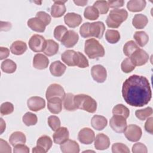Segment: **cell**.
I'll return each instance as SVG.
<instances>
[{
  "label": "cell",
  "mask_w": 153,
  "mask_h": 153,
  "mask_svg": "<svg viewBox=\"0 0 153 153\" xmlns=\"http://www.w3.org/2000/svg\"><path fill=\"white\" fill-rule=\"evenodd\" d=\"M122 96L129 105L142 107L147 105L152 97V91L148 79L137 75L130 76L123 84Z\"/></svg>",
  "instance_id": "cell-1"
},
{
  "label": "cell",
  "mask_w": 153,
  "mask_h": 153,
  "mask_svg": "<svg viewBox=\"0 0 153 153\" xmlns=\"http://www.w3.org/2000/svg\"><path fill=\"white\" fill-rule=\"evenodd\" d=\"M105 30V24L102 22H95L93 23L86 22L81 25L79 28V33L84 38L95 37L101 39Z\"/></svg>",
  "instance_id": "cell-2"
},
{
  "label": "cell",
  "mask_w": 153,
  "mask_h": 153,
  "mask_svg": "<svg viewBox=\"0 0 153 153\" xmlns=\"http://www.w3.org/2000/svg\"><path fill=\"white\" fill-rule=\"evenodd\" d=\"M84 52L91 59L102 57L105 56V49L95 38H90L85 41Z\"/></svg>",
  "instance_id": "cell-3"
},
{
  "label": "cell",
  "mask_w": 153,
  "mask_h": 153,
  "mask_svg": "<svg viewBox=\"0 0 153 153\" xmlns=\"http://www.w3.org/2000/svg\"><path fill=\"white\" fill-rule=\"evenodd\" d=\"M74 102L77 109L94 113L97 109V103L91 96L85 94H79L74 96Z\"/></svg>",
  "instance_id": "cell-4"
},
{
  "label": "cell",
  "mask_w": 153,
  "mask_h": 153,
  "mask_svg": "<svg viewBox=\"0 0 153 153\" xmlns=\"http://www.w3.org/2000/svg\"><path fill=\"white\" fill-rule=\"evenodd\" d=\"M127 17L128 13L125 9L112 10L106 18V23L109 27L118 28L123 22L126 20Z\"/></svg>",
  "instance_id": "cell-5"
},
{
  "label": "cell",
  "mask_w": 153,
  "mask_h": 153,
  "mask_svg": "<svg viewBox=\"0 0 153 153\" xmlns=\"http://www.w3.org/2000/svg\"><path fill=\"white\" fill-rule=\"evenodd\" d=\"M53 145L50 137L47 135L41 136L36 141V146L32 149V152L45 153L49 151Z\"/></svg>",
  "instance_id": "cell-6"
},
{
  "label": "cell",
  "mask_w": 153,
  "mask_h": 153,
  "mask_svg": "<svg viewBox=\"0 0 153 153\" xmlns=\"http://www.w3.org/2000/svg\"><path fill=\"white\" fill-rule=\"evenodd\" d=\"M46 41L42 35L34 34L29 41V47L34 52L44 51L46 46Z\"/></svg>",
  "instance_id": "cell-7"
},
{
  "label": "cell",
  "mask_w": 153,
  "mask_h": 153,
  "mask_svg": "<svg viewBox=\"0 0 153 153\" xmlns=\"http://www.w3.org/2000/svg\"><path fill=\"white\" fill-rule=\"evenodd\" d=\"M109 126L114 131L118 133H123L127 127L126 118L120 115H114L110 119Z\"/></svg>",
  "instance_id": "cell-8"
},
{
  "label": "cell",
  "mask_w": 153,
  "mask_h": 153,
  "mask_svg": "<svg viewBox=\"0 0 153 153\" xmlns=\"http://www.w3.org/2000/svg\"><path fill=\"white\" fill-rule=\"evenodd\" d=\"M131 62L135 66L145 65L149 60L148 54L143 49H137L130 57Z\"/></svg>",
  "instance_id": "cell-9"
},
{
  "label": "cell",
  "mask_w": 153,
  "mask_h": 153,
  "mask_svg": "<svg viewBox=\"0 0 153 153\" xmlns=\"http://www.w3.org/2000/svg\"><path fill=\"white\" fill-rule=\"evenodd\" d=\"M124 132L127 139L130 142L138 141L142 134L141 128L136 124L128 125Z\"/></svg>",
  "instance_id": "cell-10"
},
{
  "label": "cell",
  "mask_w": 153,
  "mask_h": 153,
  "mask_svg": "<svg viewBox=\"0 0 153 153\" xmlns=\"http://www.w3.org/2000/svg\"><path fill=\"white\" fill-rule=\"evenodd\" d=\"M65 94L63 87L60 84L54 83L48 87L45 93V97L47 100H49L53 97H59L63 100Z\"/></svg>",
  "instance_id": "cell-11"
},
{
  "label": "cell",
  "mask_w": 153,
  "mask_h": 153,
  "mask_svg": "<svg viewBox=\"0 0 153 153\" xmlns=\"http://www.w3.org/2000/svg\"><path fill=\"white\" fill-rule=\"evenodd\" d=\"M91 74L93 79L99 83L104 82L107 77V72L105 67L100 65H96L91 69Z\"/></svg>",
  "instance_id": "cell-12"
},
{
  "label": "cell",
  "mask_w": 153,
  "mask_h": 153,
  "mask_svg": "<svg viewBox=\"0 0 153 153\" xmlns=\"http://www.w3.org/2000/svg\"><path fill=\"white\" fill-rule=\"evenodd\" d=\"M95 139V134L93 130L88 127L82 128L78 134V139L82 144L90 145Z\"/></svg>",
  "instance_id": "cell-13"
},
{
  "label": "cell",
  "mask_w": 153,
  "mask_h": 153,
  "mask_svg": "<svg viewBox=\"0 0 153 153\" xmlns=\"http://www.w3.org/2000/svg\"><path fill=\"white\" fill-rule=\"evenodd\" d=\"M78 34L73 30H68L63 37L61 43L66 48L73 47L78 42Z\"/></svg>",
  "instance_id": "cell-14"
},
{
  "label": "cell",
  "mask_w": 153,
  "mask_h": 153,
  "mask_svg": "<svg viewBox=\"0 0 153 153\" xmlns=\"http://www.w3.org/2000/svg\"><path fill=\"white\" fill-rule=\"evenodd\" d=\"M28 108L34 112H37L44 109L45 106V100L39 96H32L27 101Z\"/></svg>",
  "instance_id": "cell-15"
},
{
  "label": "cell",
  "mask_w": 153,
  "mask_h": 153,
  "mask_svg": "<svg viewBox=\"0 0 153 153\" xmlns=\"http://www.w3.org/2000/svg\"><path fill=\"white\" fill-rule=\"evenodd\" d=\"M66 1H54L51 7L50 13L53 17L59 18L63 16L66 11L65 3Z\"/></svg>",
  "instance_id": "cell-16"
},
{
  "label": "cell",
  "mask_w": 153,
  "mask_h": 153,
  "mask_svg": "<svg viewBox=\"0 0 153 153\" xmlns=\"http://www.w3.org/2000/svg\"><path fill=\"white\" fill-rule=\"evenodd\" d=\"M65 23L71 28H75L78 26L82 22L81 16L75 13H68L64 17Z\"/></svg>",
  "instance_id": "cell-17"
},
{
  "label": "cell",
  "mask_w": 153,
  "mask_h": 153,
  "mask_svg": "<svg viewBox=\"0 0 153 153\" xmlns=\"http://www.w3.org/2000/svg\"><path fill=\"white\" fill-rule=\"evenodd\" d=\"M69 133L66 127H62L55 131L53 135V141L55 143L61 145L69 139Z\"/></svg>",
  "instance_id": "cell-18"
},
{
  "label": "cell",
  "mask_w": 153,
  "mask_h": 153,
  "mask_svg": "<svg viewBox=\"0 0 153 153\" xmlns=\"http://www.w3.org/2000/svg\"><path fill=\"white\" fill-rule=\"evenodd\" d=\"M94 139V147L96 149L105 150L109 147L110 139L107 135L103 133H99Z\"/></svg>",
  "instance_id": "cell-19"
},
{
  "label": "cell",
  "mask_w": 153,
  "mask_h": 153,
  "mask_svg": "<svg viewBox=\"0 0 153 153\" xmlns=\"http://www.w3.org/2000/svg\"><path fill=\"white\" fill-rule=\"evenodd\" d=\"M60 148L63 153H78L79 152L78 143L76 141L69 139L61 144Z\"/></svg>",
  "instance_id": "cell-20"
},
{
  "label": "cell",
  "mask_w": 153,
  "mask_h": 153,
  "mask_svg": "<svg viewBox=\"0 0 153 153\" xmlns=\"http://www.w3.org/2000/svg\"><path fill=\"white\" fill-rule=\"evenodd\" d=\"M49 60L45 55L38 53L36 54L33 59V66L35 68L39 70H43L48 67Z\"/></svg>",
  "instance_id": "cell-21"
},
{
  "label": "cell",
  "mask_w": 153,
  "mask_h": 153,
  "mask_svg": "<svg viewBox=\"0 0 153 153\" xmlns=\"http://www.w3.org/2000/svg\"><path fill=\"white\" fill-rule=\"evenodd\" d=\"M77 53L73 50H67L61 55L62 61L69 66H76Z\"/></svg>",
  "instance_id": "cell-22"
},
{
  "label": "cell",
  "mask_w": 153,
  "mask_h": 153,
  "mask_svg": "<svg viewBox=\"0 0 153 153\" xmlns=\"http://www.w3.org/2000/svg\"><path fill=\"white\" fill-rule=\"evenodd\" d=\"M47 108L54 114H59L62 109V99L59 97H53L47 100Z\"/></svg>",
  "instance_id": "cell-23"
},
{
  "label": "cell",
  "mask_w": 153,
  "mask_h": 153,
  "mask_svg": "<svg viewBox=\"0 0 153 153\" xmlns=\"http://www.w3.org/2000/svg\"><path fill=\"white\" fill-rule=\"evenodd\" d=\"M66 66L59 60L53 62L50 66V71L54 76L59 77L64 74Z\"/></svg>",
  "instance_id": "cell-24"
},
{
  "label": "cell",
  "mask_w": 153,
  "mask_h": 153,
  "mask_svg": "<svg viewBox=\"0 0 153 153\" xmlns=\"http://www.w3.org/2000/svg\"><path fill=\"white\" fill-rule=\"evenodd\" d=\"M27 24L29 27L36 32H44L46 27V25L36 17L29 19L27 22Z\"/></svg>",
  "instance_id": "cell-25"
},
{
  "label": "cell",
  "mask_w": 153,
  "mask_h": 153,
  "mask_svg": "<svg viewBox=\"0 0 153 153\" xmlns=\"http://www.w3.org/2000/svg\"><path fill=\"white\" fill-rule=\"evenodd\" d=\"M107 124V119L102 115H94L91 120V126L97 130H102L106 127Z\"/></svg>",
  "instance_id": "cell-26"
},
{
  "label": "cell",
  "mask_w": 153,
  "mask_h": 153,
  "mask_svg": "<svg viewBox=\"0 0 153 153\" xmlns=\"http://www.w3.org/2000/svg\"><path fill=\"white\" fill-rule=\"evenodd\" d=\"M26 44L22 41L17 40L12 43L10 46L11 52L15 55H22L27 50Z\"/></svg>",
  "instance_id": "cell-27"
},
{
  "label": "cell",
  "mask_w": 153,
  "mask_h": 153,
  "mask_svg": "<svg viewBox=\"0 0 153 153\" xmlns=\"http://www.w3.org/2000/svg\"><path fill=\"white\" fill-rule=\"evenodd\" d=\"M146 4L145 0H131L128 1L127 8L131 12H139L145 8Z\"/></svg>",
  "instance_id": "cell-28"
},
{
  "label": "cell",
  "mask_w": 153,
  "mask_h": 153,
  "mask_svg": "<svg viewBox=\"0 0 153 153\" xmlns=\"http://www.w3.org/2000/svg\"><path fill=\"white\" fill-rule=\"evenodd\" d=\"M148 19L147 17L142 14H135L132 20L133 26L137 29H143L148 24Z\"/></svg>",
  "instance_id": "cell-29"
},
{
  "label": "cell",
  "mask_w": 153,
  "mask_h": 153,
  "mask_svg": "<svg viewBox=\"0 0 153 153\" xmlns=\"http://www.w3.org/2000/svg\"><path fill=\"white\" fill-rule=\"evenodd\" d=\"M59 51V44L53 39L46 41V46L44 50V53L48 56H52L57 53Z\"/></svg>",
  "instance_id": "cell-30"
},
{
  "label": "cell",
  "mask_w": 153,
  "mask_h": 153,
  "mask_svg": "<svg viewBox=\"0 0 153 153\" xmlns=\"http://www.w3.org/2000/svg\"><path fill=\"white\" fill-rule=\"evenodd\" d=\"M26 141V137L25 134L21 131H14L10 136L9 142L10 143L14 146L17 144L25 143Z\"/></svg>",
  "instance_id": "cell-31"
},
{
  "label": "cell",
  "mask_w": 153,
  "mask_h": 153,
  "mask_svg": "<svg viewBox=\"0 0 153 153\" xmlns=\"http://www.w3.org/2000/svg\"><path fill=\"white\" fill-rule=\"evenodd\" d=\"M74 96L75 95L71 93L65 94L63 99V106L66 110L74 111L77 109L74 102Z\"/></svg>",
  "instance_id": "cell-32"
},
{
  "label": "cell",
  "mask_w": 153,
  "mask_h": 153,
  "mask_svg": "<svg viewBox=\"0 0 153 153\" xmlns=\"http://www.w3.org/2000/svg\"><path fill=\"white\" fill-rule=\"evenodd\" d=\"M1 69L7 74H13L17 69L16 63L11 59H6L3 61L1 65Z\"/></svg>",
  "instance_id": "cell-33"
},
{
  "label": "cell",
  "mask_w": 153,
  "mask_h": 153,
  "mask_svg": "<svg viewBox=\"0 0 153 153\" xmlns=\"http://www.w3.org/2000/svg\"><path fill=\"white\" fill-rule=\"evenodd\" d=\"M134 39L140 47H144L149 41V36L144 31H136L134 34Z\"/></svg>",
  "instance_id": "cell-34"
},
{
  "label": "cell",
  "mask_w": 153,
  "mask_h": 153,
  "mask_svg": "<svg viewBox=\"0 0 153 153\" xmlns=\"http://www.w3.org/2000/svg\"><path fill=\"white\" fill-rule=\"evenodd\" d=\"M84 16L86 19L94 20L99 18V13L94 7L88 6L84 10Z\"/></svg>",
  "instance_id": "cell-35"
},
{
  "label": "cell",
  "mask_w": 153,
  "mask_h": 153,
  "mask_svg": "<svg viewBox=\"0 0 153 153\" xmlns=\"http://www.w3.org/2000/svg\"><path fill=\"white\" fill-rule=\"evenodd\" d=\"M105 38L110 44H116L120 39V33L117 30L108 29L105 33Z\"/></svg>",
  "instance_id": "cell-36"
},
{
  "label": "cell",
  "mask_w": 153,
  "mask_h": 153,
  "mask_svg": "<svg viewBox=\"0 0 153 153\" xmlns=\"http://www.w3.org/2000/svg\"><path fill=\"white\" fill-rule=\"evenodd\" d=\"M113 115H120L125 118H127L130 115V111L128 108L123 104H118L112 109Z\"/></svg>",
  "instance_id": "cell-37"
},
{
  "label": "cell",
  "mask_w": 153,
  "mask_h": 153,
  "mask_svg": "<svg viewBox=\"0 0 153 153\" xmlns=\"http://www.w3.org/2000/svg\"><path fill=\"white\" fill-rule=\"evenodd\" d=\"M138 48H139L136 43L133 40H130L124 44L123 47V53L126 56L130 57V56Z\"/></svg>",
  "instance_id": "cell-38"
},
{
  "label": "cell",
  "mask_w": 153,
  "mask_h": 153,
  "mask_svg": "<svg viewBox=\"0 0 153 153\" xmlns=\"http://www.w3.org/2000/svg\"><path fill=\"white\" fill-rule=\"evenodd\" d=\"M22 121L27 126H34L38 122V118L36 114L30 112H27L23 116Z\"/></svg>",
  "instance_id": "cell-39"
},
{
  "label": "cell",
  "mask_w": 153,
  "mask_h": 153,
  "mask_svg": "<svg viewBox=\"0 0 153 153\" xmlns=\"http://www.w3.org/2000/svg\"><path fill=\"white\" fill-rule=\"evenodd\" d=\"M152 114V108L151 107H147L143 109H137L135 112L136 117L140 120L143 121L147 119Z\"/></svg>",
  "instance_id": "cell-40"
},
{
  "label": "cell",
  "mask_w": 153,
  "mask_h": 153,
  "mask_svg": "<svg viewBox=\"0 0 153 153\" xmlns=\"http://www.w3.org/2000/svg\"><path fill=\"white\" fill-rule=\"evenodd\" d=\"M100 14H106L109 10V6L106 1H96L93 5Z\"/></svg>",
  "instance_id": "cell-41"
},
{
  "label": "cell",
  "mask_w": 153,
  "mask_h": 153,
  "mask_svg": "<svg viewBox=\"0 0 153 153\" xmlns=\"http://www.w3.org/2000/svg\"><path fill=\"white\" fill-rule=\"evenodd\" d=\"M68 30L67 29L66 27H65L63 25L57 26L54 30V37L58 41L61 42L63 37L64 36L65 34L67 32Z\"/></svg>",
  "instance_id": "cell-42"
},
{
  "label": "cell",
  "mask_w": 153,
  "mask_h": 153,
  "mask_svg": "<svg viewBox=\"0 0 153 153\" xmlns=\"http://www.w3.org/2000/svg\"><path fill=\"white\" fill-rule=\"evenodd\" d=\"M76 56V66L80 68H85L88 67L89 63L86 57L81 52L77 51Z\"/></svg>",
  "instance_id": "cell-43"
},
{
  "label": "cell",
  "mask_w": 153,
  "mask_h": 153,
  "mask_svg": "<svg viewBox=\"0 0 153 153\" xmlns=\"http://www.w3.org/2000/svg\"><path fill=\"white\" fill-rule=\"evenodd\" d=\"M48 124L53 131H56L60 127V120L56 115H51L48 118Z\"/></svg>",
  "instance_id": "cell-44"
},
{
  "label": "cell",
  "mask_w": 153,
  "mask_h": 153,
  "mask_svg": "<svg viewBox=\"0 0 153 153\" xmlns=\"http://www.w3.org/2000/svg\"><path fill=\"white\" fill-rule=\"evenodd\" d=\"M121 68L123 72L128 74L135 69V66L132 63L130 57L125 59L121 63Z\"/></svg>",
  "instance_id": "cell-45"
},
{
  "label": "cell",
  "mask_w": 153,
  "mask_h": 153,
  "mask_svg": "<svg viewBox=\"0 0 153 153\" xmlns=\"http://www.w3.org/2000/svg\"><path fill=\"white\" fill-rule=\"evenodd\" d=\"M112 152L113 153H129L130 150L127 145L122 143H115L112 146Z\"/></svg>",
  "instance_id": "cell-46"
},
{
  "label": "cell",
  "mask_w": 153,
  "mask_h": 153,
  "mask_svg": "<svg viewBox=\"0 0 153 153\" xmlns=\"http://www.w3.org/2000/svg\"><path fill=\"white\" fill-rule=\"evenodd\" d=\"M1 114L2 115H7L11 114L14 111L13 105L8 102H4L1 105Z\"/></svg>",
  "instance_id": "cell-47"
},
{
  "label": "cell",
  "mask_w": 153,
  "mask_h": 153,
  "mask_svg": "<svg viewBox=\"0 0 153 153\" xmlns=\"http://www.w3.org/2000/svg\"><path fill=\"white\" fill-rule=\"evenodd\" d=\"M36 17L40 19L46 26L48 25L51 20V16L44 11H39L36 14Z\"/></svg>",
  "instance_id": "cell-48"
},
{
  "label": "cell",
  "mask_w": 153,
  "mask_h": 153,
  "mask_svg": "<svg viewBox=\"0 0 153 153\" xmlns=\"http://www.w3.org/2000/svg\"><path fill=\"white\" fill-rule=\"evenodd\" d=\"M132 152L133 153H147L148 149L143 143L137 142L133 145Z\"/></svg>",
  "instance_id": "cell-49"
},
{
  "label": "cell",
  "mask_w": 153,
  "mask_h": 153,
  "mask_svg": "<svg viewBox=\"0 0 153 153\" xmlns=\"http://www.w3.org/2000/svg\"><path fill=\"white\" fill-rule=\"evenodd\" d=\"M13 152L15 153H29V148L25 143L17 144L14 146Z\"/></svg>",
  "instance_id": "cell-50"
},
{
  "label": "cell",
  "mask_w": 153,
  "mask_h": 153,
  "mask_svg": "<svg viewBox=\"0 0 153 153\" xmlns=\"http://www.w3.org/2000/svg\"><path fill=\"white\" fill-rule=\"evenodd\" d=\"M0 152L1 153H11V148L10 145L7 143V141L3 140L2 139H0Z\"/></svg>",
  "instance_id": "cell-51"
},
{
  "label": "cell",
  "mask_w": 153,
  "mask_h": 153,
  "mask_svg": "<svg viewBox=\"0 0 153 153\" xmlns=\"http://www.w3.org/2000/svg\"><path fill=\"white\" fill-rule=\"evenodd\" d=\"M109 8L118 9V8L121 7L124 5V1L123 0H117V1H107Z\"/></svg>",
  "instance_id": "cell-52"
},
{
  "label": "cell",
  "mask_w": 153,
  "mask_h": 153,
  "mask_svg": "<svg viewBox=\"0 0 153 153\" xmlns=\"http://www.w3.org/2000/svg\"><path fill=\"white\" fill-rule=\"evenodd\" d=\"M152 120H153V118L152 117H150V118H148L146 121L145 123V130L149 133L150 134H153V123H152Z\"/></svg>",
  "instance_id": "cell-53"
},
{
  "label": "cell",
  "mask_w": 153,
  "mask_h": 153,
  "mask_svg": "<svg viewBox=\"0 0 153 153\" xmlns=\"http://www.w3.org/2000/svg\"><path fill=\"white\" fill-rule=\"evenodd\" d=\"M10 54V50L7 47H0V60H3L8 57Z\"/></svg>",
  "instance_id": "cell-54"
},
{
  "label": "cell",
  "mask_w": 153,
  "mask_h": 153,
  "mask_svg": "<svg viewBox=\"0 0 153 153\" xmlns=\"http://www.w3.org/2000/svg\"><path fill=\"white\" fill-rule=\"evenodd\" d=\"M12 27L11 23L8 22L1 21V31H8L11 29Z\"/></svg>",
  "instance_id": "cell-55"
},
{
  "label": "cell",
  "mask_w": 153,
  "mask_h": 153,
  "mask_svg": "<svg viewBox=\"0 0 153 153\" xmlns=\"http://www.w3.org/2000/svg\"><path fill=\"white\" fill-rule=\"evenodd\" d=\"M74 2L78 6H85L87 3V1H74Z\"/></svg>",
  "instance_id": "cell-56"
},
{
  "label": "cell",
  "mask_w": 153,
  "mask_h": 153,
  "mask_svg": "<svg viewBox=\"0 0 153 153\" xmlns=\"http://www.w3.org/2000/svg\"><path fill=\"white\" fill-rule=\"evenodd\" d=\"M6 125L5 121L3 120V119L1 118V134H2L5 130Z\"/></svg>",
  "instance_id": "cell-57"
}]
</instances>
